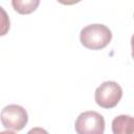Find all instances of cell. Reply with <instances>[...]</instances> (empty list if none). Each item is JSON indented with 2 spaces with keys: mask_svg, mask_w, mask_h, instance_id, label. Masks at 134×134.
Instances as JSON below:
<instances>
[{
  "mask_svg": "<svg viewBox=\"0 0 134 134\" xmlns=\"http://www.w3.org/2000/svg\"><path fill=\"white\" fill-rule=\"evenodd\" d=\"M112 39L111 30L104 24H90L80 32L82 45L88 49L98 50L105 48Z\"/></svg>",
  "mask_w": 134,
  "mask_h": 134,
  "instance_id": "obj_1",
  "label": "cell"
},
{
  "mask_svg": "<svg viewBox=\"0 0 134 134\" xmlns=\"http://www.w3.org/2000/svg\"><path fill=\"white\" fill-rule=\"evenodd\" d=\"M122 96V89L119 84L113 81H106L100 84L94 93L95 103L104 108L111 109L117 106Z\"/></svg>",
  "mask_w": 134,
  "mask_h": 134,
  "instance_id": "obj_2",
  "label": "cell"
},
{
  "mask_svg": "<svg viewBox=\"0 0 134 134\" xmlns=\"http://www.w3.org/2000/svg\"><path fill=\"white\" fill-rule=\"evenodd\" d=\"M0 120L2 126L12 131H21L28 121L26 110L19 105H7L0 112Z\"/></svg>",
  "mask_w": 134,
  "mask_h": 134,
  "instance_id": "obj_3",
  "label": "cell"
},
{
  "mask_svg": "<svg viewBox=\"0 0 134 134\" xmlns=\"http://www.w3.org/2000/svg\"><path fill=\"white\" fill-rule=\"evenodd\" d=\"M75 132L79 134H103L105 131V119L95 111L81 113L74 124Z\"/></svg>",
  "mask_w": 134,
  "mask_h": 134,
  "instance_id": "obj_4",
  "label": "cell"
},
{
  "mask_svg": "<svg viewBox=\"0 0 134 134\" xmlns=\"http://www.w3.org/2000/svg\"><path fill=\"white\" fill-rule=\"evenodd\" d=\"M134 120L130 115H119L112 120V132L114 134H132Z\"/></svg>",
  "mask_w": 134,
  "mask_h": 134,
  "instance_id": "obj_5",
  "label": "cell"
},
{
  "mask_svg": "<svg viewBox=\"0 0 134 134\" xmlns=\"http://www.w3.org/2000/svg\"><path fill=\"white\" fill-rule=\"evenodd\" d=\"M40 4V0H12L13 8L21 15L34 13Z\"/></svg>",
  "mask_w": 134,
  "mask_h": 134,
  "instance_id": "obj_6",
  "label": "cell"
},
{
  "mask_svg": "<svg viewBox=\"0 0 134 134\" xmlns=\"http://www.w3.org/2000/svg\"><path fill=\"white\" fill-rule=\"evenodd\" d=\"M10 27V21L5 9L0 6V37L5 36Z\"/></svg>",
  "mask_w": 134,
  "mask_h": 134,
  "instance_id": "obj_7",
  "label": "cell"
},
{
  "mask_svg": "<svg viewBox=\"0 0 134 134\" xmlns=\"http://www.w3.org/2000/svg\"><path fill=\"white\" fill-rule=\"evenodd\" d=\"M57 1H59L64 5H73L75 3H79L81 0H57Z\"/></svg>",
  "mask_w": 134,
  "mask_h": 134,
  "instance_id": "obj_8",
  "label": "cell"
}]
</instances>
